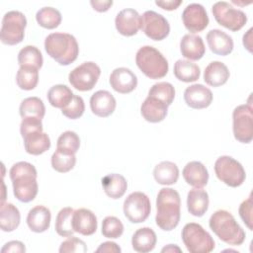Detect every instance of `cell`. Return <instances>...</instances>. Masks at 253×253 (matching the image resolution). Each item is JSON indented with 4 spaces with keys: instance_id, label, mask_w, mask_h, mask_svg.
Returning <instances> with one entry per match:
<instances>
[{
    "instance_id": "6da1fadb",
    "label": "cell",
    "mask_w": 253,
    "mask_h": 253,
    "mask_svg": "<svg viewBox=\"0 0 253 253\" xmlns=\"http://www.w3.org/2000/svg\"><path fill=\"white\" fill-rule=\"evenodd\" d=\"M155 221L165 231L173 230L181 217V199L179 193L172 188H162L156 198Z\"/></svg>"
},
{
    "instance_id": "7a4b0ae2",
    "label": "cell",
    "mask_w": 253,
    "mask_h": 253,
    "mask_svg": "<svg viewBox=\"0 0 253 253\" xmlns=\"http://www.w3.org/2000/svg\"><path fill=\"white\" fill-rule=\"evenodd\" d=\"M10 178L13 185L14 196L22 203L32 202L39 191L37 170L35 166L26 161L15 163L10 169Z\"/></svg>"
},
{
    "instance_id": "3957f363",
    "label": "cell",
    "mask_w": 253,
    "mask_h": 253,
    "mask_svg": "<svg viewBox=\"0 0 253 253\" xmlns=\"http://www.w3.org/2000/svg\"><path fill=\"white\" fill-rule=\"evenodd\" d=\"M210 228L223 242L232 246L241 245L246 237L245 231L234 216L225 210L214 211L209 220Z\"/></svg>"
},
{
    "instance_id": "277c9868",
    "label": "cell",
    "mask_w": 253,
    "mask_h": 253,
    "mask_svg": "<svg viewBox=\"0 0 253 253\" xmlns=\"http://www.w3.org/2000/svg\"><path fill=\"white\" fill-rule=\"evenodd\" d=\"M46 53L60 65H69L77 59L79 46L76 39L67 33H51L44 40Z\"/></svg>"
},
{
    "instance_id": "5b68a950",
    "label": "cell",
    "mask_w": 253,
    "mask_h": 253,
    "mask_svg": "<svg viewBox=\"0 0 253 253\" xmlns=\"http://www.w3.org/2000/svg\"><path fill=\"white\" fill-rule=\"evenodd\" d=\"M20 131L24 139L27 153L40 155L50 147L49 136L42 131V123L38 118H24L20 125Z\"/></svg>"
},
{
    "instance_id": "8992f818",
    "label": "cell",
    "mask_w": 253,
    "mask_h": 253,
    "mask_svg": "<svg viewBox=\"0 0 253 253\" xmlns=\"http://www.w3.org/2000/svg\"><path fill=\"white\" fill-rule=\"evenodd\" d=\"M135 62L140 71L150 79L163 78L169 68L164 55L151 45H144L137 50Z\"/></svg>"
},
{
    "instance_id": "52a82bcc",
    "label": "cell",
    "mask_w": 253,
    "mask_h": 253,
    "mask_svg": "<svg viewBox=\"0 0 253 253\" xmlns=\"http://www.w3.org/2000/svg\"><path fill=\"white\" fill-rule=\"evenodd\" d=\"M182 240L190 253H209L214 249V240L204 227L196 222L185 224Z\"/></svg>"
},
{
    "instance_id": "ba28073f",
    "label": "cell",
    "mask_w": 253,
    "mask_h": 253,
    "mask_svg": "<svg viewBox=\"0 0 253 253\" xmlns=\"http://www.w3.org/2000/svg\"><path fill=\"white\" fill-rule=\"evenodd\" d=\"M27 26L26 16L20 11H9L2 19L0 40L2 43L15 45L20 43L25 37Z\"/></svg>"
},
{
    "instance_id": "9c48e42d",
    "label": "cell",
    "mask_w": 253,
    "mask_h": 253,
    "mask_svg": "<svg viewBox=\"0 0 253 253\" xmlns=\"http://www.w3.org/2000/svg\"><path fill=\"white\" fill-rule=\"evenodd\" d=\"M214 172L221 182L232 188L241 186L246 179V173L243 166L228 155H222L216 159L214 163Z\"/></svg>"
},
{
    "instance_id": "30bf717a",
    "label": "cell",
    "mask_w": 253,
    "mask_h": 253,
    "mask_svg": "<svg viewBox=\"0 0 253 253\" xmlns=\"http://www.w3.org/2000/svg\"><path fill=\"white\" fill-rule=\"evenodd\" d=\"M212 14L220 26L232 32L239 31L247 22V16L243 11L235 9L225 1L214 3L212 5Z\"/></svg>"
},
{
    "instance_id": "8fae6325",
    "label": "cell",
    "mask_w": 253,
    "mask_h": 253,
    "mask_svg": "<svg viewBox=\"0 0 253 253\" xmlns=\"http://www.w3.org/2000/svg\"><path fill=\"white\" fill-rule=\"evenodd\" d=\"M251 104L239 105L232 112V130L235 139L241 143H250L253 138V121Z\"/></svg>"
},
{
    "instance_id": "7c38bea8",
    "label": "cell",
    "mask_w": 253,
    "mask_h": 253,
    "mask_svg": "<svg viewBox=\"0 0 253 253\" xmlns=\"http://www.w3.org/2000/svg\"><path fill=\"white\" fill-rule=\"evenodd\" d=\"M101 74V68L93 61H86L75 67L68 75L69 83L76 90H92Z\"/></svg>"
},
{
    "instance_id": "4fadbf2b",
    "label": "cell",
    "mask_w": 253,
    "mask_h": 253,
    "mask_svg": "<svg viewBox=\"0 0 253 253\" xmlns=\"http://www.w3.org/2000/svg\"><path fill=\"white\" fill-rule=\"evenodd\" d=\"M123 211L125 216L130 222H143L150 214V200L142 192H133L126 198L123 206Z\"/></svg>"
},
{
    "instance_id": "5bb4252c",
    "label": "cell",
    "mask_w": 253,
    "mask_h": 253,
    "mask_svg": "<svg viewBox=\"0 0 253 253\" xmlns=\"http://www.w3.org/2000/svg\"><path fill=\"white\" fill-rule=\"evenodd\" d=\"M142 32L153 41H162L170 33V25L161 14L149 10L141 15Z\"/></svg>"
},
{
    "instance_id": "9a60e30c",
    "label": "cell",
    "mask_w": 253,
    "mask_h": 253,
    "mask_svg": "<svg viewBox=\"0 0 253 253\" xmlns=\"http://www.w3.org/2000/svg\"><path fill=\"white\" fill-rule=\"evenodd\" d=\"M182 21L185 28L191 33L204 31L210 22L206 9L199 3H191L184 9Z\"/></svg>"
},
{
    "instance_id": "2e32d148",
    "label": "cell",
    "mask_w": 253,
    "mask_h": 253,
    "mask_svg": "<svg viewBox=\"0 0 253 253\" xmlns=\"http://www.w3.org/2000/svg\"><path fill=\"white\" fill-rule=\"evenodd\" d=\"M117 31L125 36H134L141 27V15L131 8H126L120 11L115 19Z\"/></svg>"
},
{
    "instance_id": "e0dca14e",
    "label": "cell",
    "mask_w": 253,
    "mask_h": 253,
    "mask_svg": "<svg viewBox=\"0 0 253 253\" xmlns=\"http://www.w3.org/2000/svg\"><path fill=\"white\" fill-rule=\"evenodd\" d=\"M109 82L116 92L127 94L136 88L137 77L130 69L126 67H119L112 71Z\"/></svg>"
},
{
    "instance_id": "ac0fdd59",
    "label": "cell",
    "mask_w": 253,
    "mask_h": 253,
    "mask_svg": "<svg viewBox=\"0 0 253 253\" xmlns=\"http://www.w3.org/2000/svg\"><path fill=\"white\" fill-rule=\"evenodd\" d=\"M184 100L192 109H205L211 104L212 93L203 84H193L185 89Z\"/></svg>"
},
{
    "instance_id": "d6986e66",
    "label": "cell",
    "mask_w": 253,
    "mask_h": 253,
    "mask_svg": "<svg viewBox=\"0 0 253 253\" xmlns=\"http://www.w3.org/2000/svg\"><path fill=\"white\" fill-rule=\"evenodd\" d=\"M116 106L117 102L115 97L106 90H99L90 98V108L92 113L101 118H107L112 115Z\"/></svg>"
},
{
    "instance_id": "ffe728a7",
    "label": "cell",
    "mask_w": 253,
    "mask_h": 253,
    "mask_svg": "<svg viewBox=\"0 0 253 253\" xmlns=\"http://www.w3.org/2000/svg\"><path fill=\"white\" fill-rule=\"evenodd\" d=\"M97 217L88 209H78L72 215V227L75 232L85 236L92 235L97 230Z\"/></svg>"
},
{
    "instance_id": "44dd1931",
    "label": "cell",
    "mask_w": 253,
    "mask_h": 253,
    "mask_svg": "<svg viewBox=\"0 0 253 253\" xmlns=\"http://www.w3.org/2000/svg\"><path fill=\"white\" fill-rule=\"evenodd\" d=\"M210 49L217 55H228L233 50V40L226 33L218 29L211 30L207 35Z\"/></svg>"
},
{
    "instance_id": "7402d4cb",
    "label": "cell",
    "mask_w": 253,
    "mask_h": 253,
    "mask_svg": "<svg viewBox=\"0 0 253 253\" xmlns=\"http://www.w3.org/2000/svg\"><path fill=\"white\" fill-rule=\"evenodd\" d=\"M182 175L187 184L194 188H203L209 181L208 169L200 161L188 162L182 171Z\"/></svg>"
},
{
    "instance_id": "603a6c76",
    "label": "cell",
    "mask_w": 253,
    "mask_h": 253,
    "mask_svg": "<svg viewBox=\"0 0 253 253\" xmlns=\"http://www.w3.org/2000/svg\"><path fill=\"white\" fill-rule=\"evenodd\" d=\"M168 106L160 100L147 96L140 107V113L143 119L149 123L162 122L167 116Z\"/></svg>"
},
{
    "instance_id": "cb8c5ba5",
    "label": "cell",
    "mask_w": 253,
    "mask_h": 253,
    "mask_svg": "<svg viewBox=\"0 0 253 253\" xmlns=\"http://www.w3.org/2000/svg\"><path fill=\"white\" fill-rule=\"evenodd\" d=\"M50 219L51 213L47 208L44 206H36L28 212L27 224L32 231L42 233L49 228Z\"/></svg>"
},
{
    "instance_id": "d4e9b609",
    "label": "cell",
    "mask_w": 253,
    "mask_h": 253,
    "mask_svg": "<svg viewBox=\"0 0 253 253\" xmlns=\"http://www.w3.org/2000/svg\"><path fill=\"white\" fill-rule=\"evenodd\" d=\"M180 50L184 57L190 60H199L204 56L206 47L200 36L187 34L181 39Z\"/></svg>"
},
{
    "instance_id": "484cf974",
    "label": "cell",
    "mask_w": 253,
    "mask_h": 253,
    "mask_svg": "<svg viewBox=\"0 0 253 253\" xmlns=\"http://www.w3.org/2000/svg\"><path fill=\"white\" fill-rule=\"evenodd\" d=\"M209 195L202 188L192 189L187 195V208L194 216H203L209 209Z\"/></svg>"
},
{
    "instance_id": "4316f807",
    "label": "cell",
    "mask_w": 253,
    "mask_h": 253,
    "mask_svg": "<svg viewBox=\"0 0 253 253\" xmlns=\"http://www.w3.org/2000/svg\"><path fill=\"white\" fill-rule=\"evenodd\" d=\"M156 242V233L150 227H141L137 229L131 238L132 248L138 253H147L152 251Z\"/></svg>"
},
{
    "instance_id": "83f0119b",
    "label": "cell",
    "mask_w": 253,
    "mask_h": 253,
    "mask_svg": "<svg viewBox=\"0 0 253 253\" xmlns=\"http://www.w3.org/2000/svg\"><path fill=\"white\" fill-rule=\"evenodd\" d=\"M101 182L105 194L114 200L122 198L127 189V182L126 178L118 173L106 175L102 178Z\"/></svg>"
},
{
    "instance_id": "f1b7e54d",
    "label": "cell",
    "mask_w": 253,
    "mask_h": 253,
    "mask_svg": "<svg viewBox=\"0 0 253 253\" xmlns=\"http://www.w3.org/2000/svg\"><path fill=\"white\" fill-rule=\"evenodd\" d=\"M227 66L220 61H211L204 71L205 82L212 87H218L225 84L229 78Z\"/></svg>"
},
{
    "instance_id": "f546056e",
    "label": "cell",
    "mask_w": 253,
    "mask_h": 253,
    "mask_svg": "<svg viewBox=\"0 0 253 253\" xmlns=\"http://www.w3.org/2000/svg\"><path fill=\"white\" fill-rule=\"evenodd\" d=\"M153 177L160 185H173L178 181L179 168L171 161H162L153 169Z\"/></svg>"
},
{
    "instance_id": "4dcf8cb0",
    "label": "cell",
    "mask_w": 253,
    "mask_h": 253,
    "mask_svg": "<svg viewBox=\"0 0 253 253\" xmlns=\"http://www.w3.org/2000/svg\"><path fill=\"white\" fill-rule=\"evenodd\" d=\"M21 221V214L16 206L11 203H1L0 227L2 231L11 232L15 230Z\"/></svg>"
},
{
    "instance_id": "1f68e13d",
    "label": "cell",
    "mask_w": 253,
    "mask_h": 253,
    "mask_svg": "<svg viewBox=\"0 0 253 253\" xmlns=\"http://www.w3.org/2000/svg\"><path fill=\"white\" fill-rule=\"evenodd\" d=\"M174 75L182 82H194L200 78V67L190 60L179 59L174 64Z\"/></svg>"
},
{
    "instance_id": "d6a6232c",
    "label": "cell",
    "mask_w": 253,
    "mask_h": 253,
    "mask_svg": "<svg viewBox=\"0 0 253 253\" xmlns=\"http://www.w3.org/2000/svg\"><path fill=\"white\" fill-rule=\"evenodd\" d=\"M74 94L71 89L63 84H57L52 87L47 92V100L49 104L58 109H63L72 100Z\"/></svg>"
},
{
    "instance_id": "836d02e7",
    "label": "cell",
    "mask_w": 253,
    "mask_h": 253,
    "mask_svg": "<svg viewBox=\"0 0 253 253\" xmlns=\"http://www.w3.org/2000/svg\"><path fill=\"white\" fill-rule=\"evenodd\" d=\"M19 112L23 119L38 118L42 120L45 114V107L42 99L38 97H28L21 102Z\"/></svg>"
},
{
    "instance_id": "e575fe53",
    "label": "cell",
    "mask_w": 253,
    "mask_h": 253,
    "mask_svg": "<svg viewBox=\"0 0 253 253\" xmlns=\"http://www.w3.org/2000/svg\"><path fill=\"white\" fill-rule=\"evenodd\" d=\"M16 82L20 89L30 91L39 82V69L32 66H20L16 75Z\"/></svg>"
},
{
    "instance_id": "d590c367",
    "label": "cell",
    "mask_w": 253,
    "mask_h": 253,
    "mask_svg": "<svg viewBox=\"0 0 253 253\" xmlns=\"http://www.w3.org/2000/svg\"><path fill=\"white\" fill-rule=\"evenodd\" d=\"M43 58L41 50L35 45H26L18 53L20 66H32L40 69L42 66Z\"/></svg>"
},
{
    "instance_id": "8d00e7d4",
    "label": "cell",
    "mask_w": 253,
    "mask_h": 253,
    "mask_svg": "<svg viewBox=\"0 0 253 253\" xmlns=\"http://www.w3.org/2000/svg\"><path fill=\"white\" fill-rule=\"evenodd\" d=\"M74 210L70 207H66L61 209L55 219V231L58 235L63 237L72 236L75 232L72 227V215Z\"/></svg>"
},
{
    "instance_id": "74e56055",
    "label": "cell",
    "mask_w": 253,
    "mask_h": 253,
    "mask_svg": "<svg viewBox=\"0 0 253 253\" xmlns=\"http://www.w3.org/2000/svg\"><path fill=\"white\" fill-rule=\"evenodd\" d=\"M61 14L60 12L52 7H43L41 8L36 14V20L38 24L48 30L55 29L61 23Z\"/></svg>"
},
{
    "instance_id": "f35d334b",
    "label": "cell",
    "mask_w": 253,
    "mask_h": 253,
    "mask_svg": "<svg viewBox=\"0 0 253 253\" xmlns=\"http://www.w3.org/2000/svg\"><path fill=\"white\" fill-rule=\"evenodd\" d=\"M76 163V156L74 153L63 151L60 149L55 150L51 156V166L59 173H66L74 168Z\"/></svg>"
},
{
    "instance_id": "ab89813d",
    "label": "cell",
    "mask_w": 253,
    "mask_h": 253,
    "mask_svg": "<svg viewBox=\"0 0 253 253\" xmlns=\"http://www.w3.org/2000/svg\"><path fill=\"white\" fill-rule=\"evenodd\" d=\"M148 96L160 100L169 107L175 98V88L169 82H158L149 89Z\"/></svg>"
},
{
    "instance_id": "60d3db41",
    "label": "cell",
    "mask_w": 253,
    "mask_h": 253,
    "mask_svg": "<svg viewBox=\"0 0 253 253\" xmlns=\"http://www.w3.org/2000/svg\"><path fill=\"white\" fill-rule=\"evenodd\" d=\"M80 147V138L78 134L72 130H66L60 134L57 139L56 148L67 151L70 153H76Z\"/></svg>"
},
{
    "instance_id": "b9f144b4",
    "label": "cell",
    "mask_w": 253,
    "mask_h": 253,
    "mask_svg": "<svg viewBox=\"0 0 253 253\" xmlns=\"http://www.w3.org/2000/svg\"><path fill=\"white\" fill-rule=\"evenodd\" d=\"M124 232L123 222L116 216H106L102 221V234L106 238L116 239Z\"/></svg>"
},
{
    "instance_id": "7bdbcfd3",
    "label": "cell",
    "mask_w": 253,
    "mask_h": 253,
    "mask_svg": "<svg viewBox=\"0 0 253 253\" xmlns=\"http://www.w3.org/2000/svg\"><path fill=\"white\" fill-rule=\"evenodd\" d=\"M85 111V104L82 97L74 95L71 102L61 109V113L63 116L70 120H76L79 119Z\"/></svg>"
},
{
    "instance_id": "ee69618b",
    "label": "cell",
    "mask_w": 253,
    "mask_h": 253,
    "mask_svg": "<svg viewBox=\"0 0 253 253\" xmlns=\"http://www.w3.org/2000/svg\"><path fill=\"white\" fill-rule=\"evenodd\" d=\"M88 248L86 243L74 236H69L66 240H64L59 247L60 253H85Z\"/></svg>"
},
{
    "instance_id": "f6af8a7d",
    "label": "cell",
    "mask_w": 253,
    "mask_h": 253,
    "mask_svg": "<svg viewBox=\"0 0 253 253\" xmlns=\"http://www.w3.org/2000/svg\"><path fill=\"white\" fill-rule=\"evenodd\" d=\"M239 215L242 219V221L246 224V226L252 230V194L249 195V197L241 203L239 206Z\"/></svg>"
},
{
    "instance_id": "bcb514c9",
    "label": "cell",
    "mask_w": 253,
    "mask_h": 253,
    "mask_svg": "<svg viewBox=\"0 0 253 253\" xmlns=\"http://www.w3.org/2000/svg\"><path fill=\"white\" fill-rule=\"evenodd\" d=\"M10 252H26V247L23 242L18 240H13L7 242L1 249V253H10Z\"/></svg>"
},
{
    "instance_id": "7dc6e473",
    "label": "cell",
    "mask_w": 253,
    "mask_h": 253,
    "mask_svg": "<svg viewBox=\"0 0 253 253\" xmlns=\"http://www.w3.org/2000/svg\"><path fill=\"white\" fill-rule=\"evenodd\" d=\"M120 246L112 241L103 242L97 249L96 252H108V253H121Z\"/></svg>"
},
{
    "instance_id": "c3c4849f",
    "label": "cell",
    "mask_w": 253,
    "mask_h": 253,
    "mask_svg": "<svg viewBox=\"0 0 253 253\" xmlns=\"http://www.w3.org/2000/svg\"><path fill=\"white\" fill-rule=\"evenodd\" d=\"M90 4L93 7V9L96 10L97 12H106L113 5V1L112 0H91Z\"/></svg>"
},
{
    "instance_id": "681fc988",
    "label": "cell",
    "mask_w": 253,
    "mask_h": 253,
    "mask_svg": "<svg viewBox=\"0 0 253 253\" xmlns=\"http://www.w3.org/2000/svg\"><path fill=\"white\" fill-rule=\"evenodd\" d=\"M155 4L159 6L160 8L167 10V11H172L177 9L181 4L182 0H166V1H155Z\"/></svg>"
},
{
    "instance_id": "f907efd6",
    "label": "cell",
    "mask_w": 253,
    "mask_h": 253,
    "mask_svg": "<svg viewBox=\"0 0 253 253\" xmlns=\"http://www.w3.org/2000/svg\"><path fill=\"white\" fill-rule=\"evenodd\" d=\"M251 33H252V28L249 29L247 34H245L243 36V44L248 49V51H250V52L252 51V49H251V42H250V41H251Z\"/></svg>"
},
{
    "instance_id": "816d5d0a",
    "label": "cell",
    "mask_w": 253,
    "mask_h": 253,
    "mask_svg": "<svg viewBox=\"0 0 253 253\" xmlns=\"http://www.w3.org/2000/svg\"><path fill=\"white\" fill-rule=\"evenodd\" d=\"M161 252H181V249L175 244H168L161 249Z\"/></svg>"
}]
</instances>
